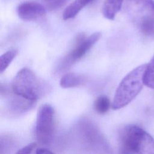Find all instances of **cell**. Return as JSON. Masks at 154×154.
<instances>
[{
    "label": "cell",
    "mask_w": 154,
    "mask_h": 154,
    "mask_svg": "<svg viewBox=\"0 0 154 154\" xmlns=\"http://www.w3.org/2000/svg\"><path fill=\"white\" fill-rule=\"evenodd\" d=\"M68 0H41L43 5L49 11H54L63 7Z\"/></svg>",
    "instance_id": "9a60e30c"
},
{
    "label": "cell",
    "mask_w": 154,
    "mask_h": 154,
    "mask_svg": "<svg viewBox=\"0 0 154 154\" xmlns=\"http://www.w3.org/2000/svg\"><path fill=\"white\" fill-rule=\"evenodd\" d=\"M35 154H54V153L47 149L39 148L36 150Z\"/></svg>",
    "instance_id": "e0dca14e"
},
{
    "label": "cell",
    "mask_w": 154,
    "mask_h": 154,
    "mask_svg": "<svg viewBox=\"0 0 154 154\" xmlns=\"http://www.w3.org/2000/svg\"><path fill=\"white\" fill-rule=\"evenodd\" d=\"M93 0H74L64 10L63 18L64 20H69L73 18L78 13L88 4Z\"/></svg>",
    "instance_id": "8fae6325"
},
{
    "label": "cell",
    "mask_w": 154,
    "mask_h": 154,
    "mask_svg": "<svg viewBox=\"0 0 154 154\" xmlns=\"http://www.w3.org/2000/svg\"><path fill=\"white\" fill-rule=\"evenodd\" d=\"M35 104V101L28 100L14 93L10 96L8 100V106L10 111L16 114L23 113L31 109Z\"/></svg>",
    "instance_id": "ba28073f"
},
{
    "label": "cell",
    "mask_w": 154,
    "mask_h": 154,
    "mask_svg": "<svg viewBox=\"0 0 154 154\" xmlns=\"http://www.w3.org/2000/svg\"><path fill=\"white\" fill-rule=\"evenodd\" d=\"M111 102L106 96H100L95 100L94 103V108L96 112L99 114H105L109 109Z\"/></svg>",
    "instance_id": "4fadbf2b"
},
{
    "label": "cell",
    "mask_w": 154,
    "mask_h": 154,
    "mask_svg": "<svg viewBox=\"0 0 154 154\" xmlns=\"http://www.w3.org/2000/svg\"><path fill=\"white\" fill-rule=\"evenodd\" d=\"M54 126V111L48 103L42 105L38 109L36 120V137L42 144H48L51 141Z\"/></svg>",
    "instance_id": "8992f818"
},
{
    "label": "cell",
    "mask_w": 154,
    "mask_h": 154,
    "mask_svg": "<svg viewBox=\"0 0 154 154\" xmlns=\"http://www.w3.org/2000/svg\"><path fill=\"white\" fill-rule=\"evenodd\" d=\"M146 64H141L128 73L120 82L116 91L112 107L120 109L129 104L140 92L144 85Z\"/></svg>",
    "instance_id": "7a4b0ae2"
},
{
    "label": "cell",
    "mask_w": 154,
    "mask_h": 154,
    "mask_svg": "<svg viewBox=\"0 0 154 154\" xmlns=\"http://www.w3.org/2000/svg\"><path fill=\"white\" fill-rule=\"evenodd\" d=\"M11 88L15 94L35 102L48 91V85L28 68H23L17 73Z\"/></svg>",
    "instance_id": "3957f363"
},
{
    "label": "cell",
    "mask_w": 154,
    "mask_h": 154,
    "mask_svg": "<svg viewBox=\"0 0 154 154\" xmlns=\"http://www.w3.org/2000/svg\"><path fill=\"white\" fill-rule=\"evenodd\" d=\"M101 33L96 32L86 37L82 34L78 35L75 47L63 59L58 67V72H63L76 63L99 40Z\"/></svg>",
    "instance_id": "5b68a950"
},
{
    "label": "cell",
    "mask_w": 154,
    "mask_h": 154,
    "mask_svg": "<svg viewBox=\"0 0 154 154\" xmlns=\"http://www.w3.org/2000/svg\"><path fill=\"white\" fill-rule=\"evenodd\" d=\"M124 0H105L102 8L103 16L109 20H113L121 9Z\"/></svg>",
    "instance_id": "9c48e42d"
},
{
    "label": "cell",
    "mask_w": 154,
    "mask_h": 154,
    "mask_svg": "<svg viewBox=\"0 0 154 154\" xmlns=\"http://www.w3.org/2000/svg\"><path fill=\"white\" fill-rule=\"evenodd\" d=\"M144 85L154 89V55L147 64L143 78Z\"/></svg>",
    "instance_id": "7c38bea8"
},
{
    "label": "cell",
    "mask_w": 154,
    "mask_h": 154,
    "mask_svg": "<svg viewBox=\"0 0 154 154\" xmlns=\"http://www.w3.org/2000/svg\"><path fill=\"white\" fill-rule=\"evenodd\" d=\"M17 54L16 49H11L3 54L0 58V73H2L11 64Z\"/></svg>",
    "instance_id": "5bb4252c"
},
{
    "label": "cell",
    "mask_w": 154,
    "mask_h": 154,
    "mask_svg": "<svg viewBox=\"0 0 154 154\" xmlns=\"http://www.w3.org/2000/svg\"><path fill=\"white\" fill-rule=\"evenodd\" d=\"M85 81V77L84 75L76 73H68L62 76L60 85L64 88H73L81 85Z\"/></svg>",
    "instance_id": "30bf717a"
},
{
    "label": "cell",
    "mask_w": 154,
    "mask_h": 154,
    "mask_svg": "<svg viewBox=\"0 0 154 154\" xmlns=\"http://www.w3.org/2000/svg\"><path fill=\"white\" fill-rule=\"evenodd\" d=\"M119 154H154V139L138 126H126L120 134Z\"/></svg>",
    "instance_id": "6da1fadb"
},
{
    "label": "cell",
    "mask_w": 154,
    "mask_h": 154,
    "mask_svg": "<svg viewBox=\"0 0 154 154\" xmlns=\"http://www.w3.org/2000/svg\"><path fill=\"white\" fill-rule=\"evenodd\" d=\"M140 31L154 38V0H126Z\"/></svg>",
    "instance_id": "277c9868"
},
{
    "label": "cell",
    "mask_w": 154,
    "mask_h": 154,
    "mask_svg": "<svg viewBox=\"0 0 154 154\" xmlns=\"http://www.w3.org/2000/svg\"><path fill=\"white\" fill-rule=\"evenodd\" d=\"M35 146L36 143L35 142L31 143L19 150L16 154H31V152L35 147Z\"/></svg>",
    "instance_id": "2e32d148"
},
{
    "label": "cell",
    "mask_w": 154,
    "mask_h": 154,
    "mask_svg": "<svg viewBox=\"0 0 154 154\" xmlns=\"http://www.w3.org/2000/svg\"><path fill=\"white\" fill-rule=\"evenodd\" d=\"M45 7L36 2H25L17 7L19 17L24 21H34L43 17L46 14Z\"/></svg>",
    "instance_id": "52a82bcc"
}]
</instances>
